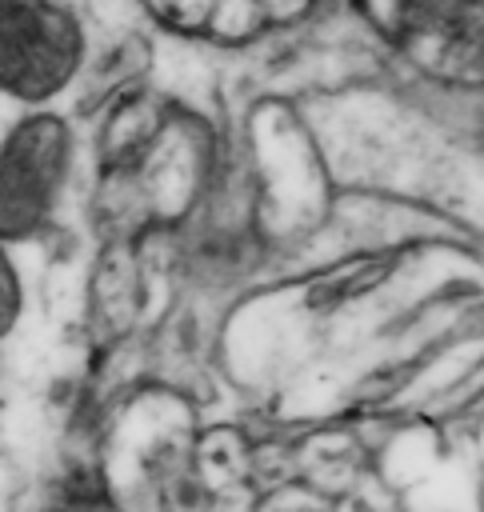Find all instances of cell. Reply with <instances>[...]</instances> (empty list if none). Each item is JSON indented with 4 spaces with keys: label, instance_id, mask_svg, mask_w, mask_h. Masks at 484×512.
Segmentation results:
<instances>
[{
    "label": "cell",
    "instance_id": "277c9868",
    "mask_svg": "<svg viewBox=\"0 0 484 512\" xmlns=\"http://www.w3.org/2000/svg\"><path fill=\"white\" fill-rule=\"evenodd\" d=\"M256 512H336L328 496H316L308 488H280L256 504Z\"/></svg>",
    "mask_w": 484,
    "mask_h": 512
},
{
    "label": "cell",
    "instance_id": "3957f363",
    "mask_svg": "<svg viewBox=\"0 0 484 512\" xmlns=\"http://www.w3.org/2000/svg\"><path fill=\"white\" fill-rule=\"evenodd\" d=\"M28 308V284H24V268L16 260V248L0 240V348L16 336L20 320Z\"/></svg>",
    "mask_w": 484,
    "mask_h": 512
},
{
    "label": "cell",
    "instance_id": "6da1fadb",
    "mask_svg": "<svg viewBox=\"0 0 484 512\" xmlns=\"http://www.w3.org/2000/svg\"><path fill=\"white\" fill-rule=\"evenodd\" d=\"M88 64V32L68 0H0V100L56 108Z\"/></svg>",
    "mask_w": 484,
    "mask_h": 512
},
{
    "label": "cell",
    "instance_id": "7a4b0ae2",
    "mask_svg": "<svg viewBox=\"0 0 484 512\" xmlns=\"http://www.w3.org/2000/svg\"><path fill=\"white\" fill-rule=\"evenodd\" d=\"M76 128L64 112H16L0 128V240H40L72 184Z\"/></svg>",
    "mask_w": 484,
    "mask_h": 512
}]
</instances>
